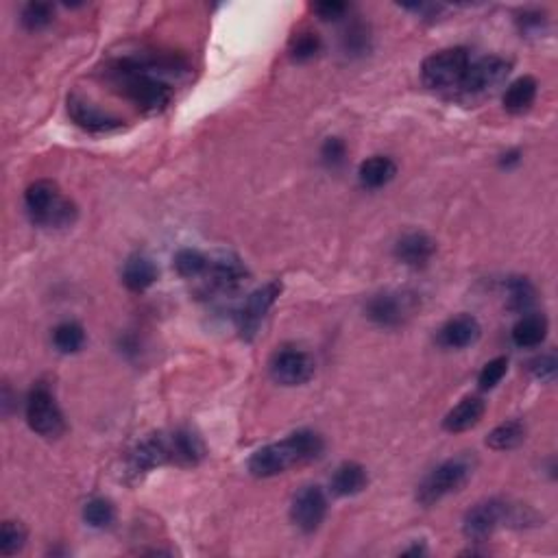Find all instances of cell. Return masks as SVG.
I'll list each match as a JSON object with an SVG mask.
<instances>
[{"instance_id":"6da1fadb","label":"cell","mask_w":558,"mask_h":558,"mask_svg":"<svg viewBox=\"0 0 558 558\" xmlns=\"http://www.w3.org/2000/svg\"><path fill=\"white\" fill-rule=\"evenodd\" d=\"M177 64H166L164 59H116L109 68V81L125 98L147 114L169 108L172 100L170 83L161 77V72L172 70Z\"/></svg>"},{"instance_id":"7a4b0ae2","label":"cell","mask_w":558,"mask_h":558,"mask_svg":"<svg viewBox=\"0 0 558 558\" xmlns=\"http://www.w3.org/2000/svg\"><path fill=\"white\" fill-rule=\"evenodd\" d=\"M205 445L192 429L180 428L172 432L150 434L140 440L138 448L129 456V471L136 476L153 471L155 467L177 465L194 467L203 460Z\"/></svg>"},{"instance_id":"3957f363","label":"cell","mask_w":558,"mask_h":558,"mask_svg":"<svg viewBox=\"0 0 558 558\" xmlns=\"http://www.w3.org/2000/svg\"><path fill=\"white\" fill-rule=\"evenodd\" d=\"M323 439L312 429H299L277 443L255 451L249 460V471L255 478H275L288 469L316 460L323 454Z\"/></svg>"},{"instance_id":"277c9868","label":"cell","mask_w":558,"mask_h":558,"mask_svg":"<svg viewBox=\"0 0 558 558\" xmlns=\"http://www.w3.org/2000/svg\"><path fill=\"white\" fill-rule=\"evenodd\" d=\"M25 205L31 221L40 227H68L77 219V208L59 192L57 183L40 180L31 183L25 192Z\"/></svg>"},{"instance_id":"5b68a950","label":"cell","mask_w":558,"mask_h":558,"mask_svg":"<svg viewBox=\"0 0 558 558\" xmlns=\"http://www.w3.org/2000/svg\"><path fill=\"white\" fill-rule=\"evenodd\" d=\"M534 519V515L526 517V509L523 506H511L501 500H487L480 501V504L473 506L471 511L465 515V522H462V532L469 541H480L489 539L491 534L495 532L500 526H526Z\"/></svg>"},{"instance_id":"8992f818","label":"cell","mask_w":558,"mask_h":558,"mask_svg":"<svg viewBox=\"0 0 558 558\" xmlns=\"http://www.w3.org/2000/svg\"><path fill=\"white\" fill-rule=\"evenodd\" d=\"M473 465L467 456H459V459H450L434 467L426 478L421 480L417 489V501L421 506H434L448 495L456 493L467 484L471 478Z\"/></svg>"},{"instance_id":"52a82bcc","label":"cell","mask_w":558,"mask_h":558,"mask_svg":"<svg viewBox=\"0 0 558 558\" xmlns=\"http://www.w3.org/2000/svg\"><path fill=\"white\" fill-rule=\"evenodd\" d=\"M469 64V50L462 46L445 48L439 53L429 55L421 66V79L432 90H451V88H460L465 79Z\"/></svg>"},{"instance_id":"ba28073f","label":"cell","mask_w":558,"mask_h":558,"mask_svg":"<svg viewBox=\"0 0 558 558\" xmlns=\"http://www.w3.org/2000/svg\"><path fill=\"white\" fill-rule=\"evenodd\" d=\"M26 423L44 439H59L66 432L64 412L46 387H37L26 399Z\"/></svg>"},{"instance_id":"9c48e42d","label":"cell","mask_w":558,"mask_h":558,"mask_svg":"<svg viewBox=\"0 0 558 558\" xmlns=\"http://www.w3.org/2000/svg\"><path fill=\"white\" fill-rule=\"evenodd\" d=\"M327 517V495L316 484L304 487L290 504V519L304 534H312L321 528Z\"/></svg>"},{"instance_id":"30bf717a","label":"cell","mask_w":558,"mask_h":558,"mask_svg":"<svg viewBox=\"0 0 558 558\" xmlns=\"http://www.w3.org/2000/svg\"><path fill=\"white\" fill-rule=\"evenodd\" d=\"M269 371L271 377L282 387H301L315 376V360L304 349L286 347L273 356Z\"/></svg>"},{"instance_id":"8fae6325","label":"cell","mask_w":558,"mask_h":558,"mask_svg":"<svg viewBox=\"0 0 558 558\" xmlns=\"http://www.w3.org/2000/svg\"><path fill=\"white\" fill-rule=\"evenodd\" d=\"M279 294H282V282H269L264 286L253 290L243 308L238 312V332L244 340H251L258 334V329L264 321L266 312L273 308Z\"/></svg>"},{"instance_id":"7c38bea8","label":"cell","mask_w":558,"mask_h":558,"mask_svg":"<svg viewBox=\"0 0 558 558\" xmlns=\"http://www.w3.org/2000/svg\"><path fill=\"white\" fill-rule=\"evenodd\" d=\"M509 72H511L509 61L495 57V55L471 61L465 79L460 83V90L467 94H484L489 90H495L500 83H504Z\"/></svg>"},{"instance_id":"4fadbf2b","label":"cell","mask_w":558,"mask_h":558,"mask_svg":"<svg viewBox=\"0 0 558 558\" xmlns=\"http://www.w3.org/2000/svg\"><path fill=\"white\" fill-rule=\"evenodd\" d=\"M205 275H210V284L216 290H221V293H233V290H238L247 282L249 271L236 253L221 251V253L210 258V266Z\"/></svg>"},{"instance_id":"5bb4252c","label":"cell","mask_w":558,"mask_h":558,"mask_svg":"<svg viewBox=\"0 0 558 558\" xmlns=\"http://www.w3.org/2000/svg\"><path fill=\"white\" fill-rule=\"evenodd\" d=\"M68 116L75 120L77 127L90 133H109L122 127L120 119L108 114V111H100L92 103H88L86 98L77 97V94L68 97Z\"/></svg>"},{"instance_id":"9a60e30c","label":"cell","mask_w":558,"mask_h":558,"mask_svg":"<svg viewBox=\"0 0 558 558\" xmlns=\"http://www.w3.org/2000/svg\"><path fill=\"white\" fill-rule=\"evenodd\" d=\"M437 253V243L423 232H410L406 236H401L395 244V258H398L401 264L412 266V269H418V266H426L432 255Z\"/></svg>"},{"instance_id":"2e32d148","label":"cell","mask_w":558,"mask_h":558,"mask_svg":"<svg viewBox=\"0 0 558 558\" xmlns=\"http://www.w3.org/2000/svg\"><path fill=\"white\" fill-rule=\"evenodd\" d=\"M480 334H482V327H480L476 316L460 315L450 319L443 327H440L439 340L440 345L448 349H465L469 345L476 343Z\"/></svg>"},{"instance_id":"e0dca14e","label":"cell","mask_w":558,"mask_h":558,"mask_svg":"<svg viewBox=\"0 0 558 558\" xmlns=\"http://www.w3.org/2000/svg\"><path fill=\"white\" fill-rule=\"evenodd\" d=\"M367 316L379 327H398L406 319V301L399 294H376L367 304Z\"/></svg>"},{"instance_id":"ac0fdd59","label":"cell","mask_w":558,"mask_h":558,"mask_svg":"<svg viewBox=\"0 0 558 558\" xmlns=\"http://www.w3.org/2000/svg\"><path fill=\"white\" fill-rule=\"evenodd\" d=\"M369 484V473L367 469L358 465V462H343L336 471H334L332 480H329V489L338 498H351L358 495Z\"/></svg>"},{"instance_id":"d6986e66","label":"cell","mask_w":558,"mask_h":558,"mask_svg":"<svg viewBox=\"0 0 558 558\" xmlns=\"http://www.w3.org/2000/svg\"><path fill=\"white\" fill-rule=\"evenodd\" d=\"M484 410H487V404L484 399L480 398H465L460 401L456 408H451L448 415L443 418V428L448 432H467V429L476 428L480 423V418L484 417Z\"/></svg>"},{"instance_id":"ffe728a7","label":"cell","mask_w":558,"mask_h":558,"mask_svg":"<svg viewBox=\"0 0 558 558\" xmlns=\"http://www.w3.org/2000/svg\"><path fill=\"white\" fill-rule=\"evenodd\" d=\"M158 282V266L147 255H131L122 269V284L131 293H142Z\"/></svg>"},{"instance_id":"44dd1931","label":"cell","mask_w":558,"mask_h":558,"mask_svg":"<svg viewBox=\"0 0 558 558\" xmlns=\"http://www.w3.org/2000/svg\"><path fill=\"white\" fill-rule=\"evenodd\" d=\"M398 175V164L387 155H373L367 161H362L358 177L360 183L369 190H377L388 186Z\"/></svg>"},{"instance_id":"7402d4cb","label":"cell","mask_w":558,"mask_h":558,"mask_svg":"<svg viewBox=\"0 0 558 558\" xmlns=\"http://www.w3.org/2000/svg\"><path fill=\"white\" fill-rule=\"evenodd\" d=\"M548 336V319L543 315H526L512 327V343L519 349L539 347Z\"/></svg>"},{"instance_id":"603a6c76","label":"cell","mask_w":558,"mask_h":558,"mask_svg":"<svg viewBox=\"0 0 558 558\" xmlns=\"http://www.w3.org/2000/svg\"><path fill=\"white\" fill-rule=\"evenodd\" d=\"M537 92L539 83L534 77H522V79L512 81L504 94V109L509 114H523V111L532 108Z\"/></svg>"},{"instance_id":"cb8c5ba5","label":"cell","mask_w":558,"mask_h":558,"mask_svg":"<svg viewBox=\"0 0 558 558\" xmlns=\"http://www.w3.org/2000/svg\"><path fill=\"white\" fill-rule=\"evenodd\" d=\"M526 439V426L522 421H506L500 423L498 428L487 437V445L495 451H509L515 450Z\"/></svg>"},{"instance_id":"d4e9b609","label":"cell","mask_w":558,"mask_h":558,"mask_svg":"<svg viewBox=\"0 0 558 558\" xmlns=\"http://www.w3.org/2000/svg\"><path fill=\"white\" fill-rule=\"evenodd\" d=\"M506 294H509V308L515 312H526L537 301V288L528 277H511L506 282Z\"/></svg>"},{"instance_id":"484cf974","label":"cell","mask_w":558,"mask_h":558,"mask_svg":"<svg viewBox=\"0 0 558 558\" xmlns=\"http://www.w3.org/2000/svg\"><path fill=\"white\" fill-rule=\"evenodd\" d=\"M53 343L61 354H77L86 345V329L75 321L59 323L53 332Z\"/></svg>"},{"instance_id":"4316f807","label":"cell","mask_w":558,"mask_h":558,"mask_svg":"<svg viewBox=\"0 0 558 558\" xmlns=\"http://www.w3.org/2000/svg\"><path fill=\"white\" fill-rule=\"evenodd\" d=\"M210 258L205 253H201L197 249H181L175 255V269L181 277H201L208 273Z\"/></svg>"},{"instance_id":"83f0119b","label":"cell","mask_w":558,"mask_h":558,"mask_svg":"<svg viewBox=\"0 0 558 558\" xmlns=\"http://www.w3.org/2000/svg\"><path fill=\"white\" fill-rule=\"evenodd\" d=\"M116 511L111 506L109 500L105 498H94L83 506V519L90 528H109L114 522Z\"/></svg>"},{"instance_id":"f1b7e54d","label":"cell","mask_w":558,"mask_h":558,"mask_svg":"<svg viewBox=\"0 0 558 558\" xmlns=\"http://www.w3.org/2000/svg\"><path fill=\"white\" fill-rule=\"evenodd\" d=\"M26 545V530L20 522H5L0 530V554L14 556Z\"/></svg>"},{"instance_id":"f546056e","label":"cell","mask_w":558,"mask_h":558,"mask_svg":"<svg viewBox=\"0 0 558 558\" xmlns=\"http://www.w3.org/2000/svg\"><path fill=\"white\" fill-rule=\"evenodd\" d=\"M55 18V9L50 3H29L25 9H22V26L29 31H40L46 29V26Z\"/></svg>"},{"instance_id":"4dcf8cb0","label":"cell","mask_w":558,"mask_h":558,"mask_svg":"<svg viewBox=\"0 0 558 558\" xmlns=\"http://www.w3.org/2000/svg\"><path fill=\"white\" fill-rule=\"evenodd\" d=\"M321 40L315 33H299L293 42H290V57L294 61H310L319 55Z\"/></svg>"},{"instance_id":"1f68e13d","label":"cell","mask_w":558,"mask_h":558,"mask_svg":"<svg viewBox=\"0 0 558 558\" xmlns=\"http://www.w3.org/2000/svg\"><path fill=\"white\" fill-rule=\"evenodd\" d=\"M343 48L347 55H362L369 50V31L362 22H354L343 36Z\"/></svg>"},{"instance_id":"d6a6232c","label":"cell","mask_w":558,"mask_h":558,"mask_svg":"<svg viewBox=\"0 0 558 558\" xmlns=\"http://www.w3.org/2000/svg\"><path fill=\"white\" fill-rule=\"evenodd\" d=\"M506 371H509V360H506L504 356H500V358L487 362V365L482 367V371H480V376H478L480 388H482V390L495 388L501 382V377L506 376Z\"/></svg>"},{"instance_id":"836d02e7","label":"cell","mask_w":558,"mask_h":558,"mask_svg":"<svg viewBox=\"0 0 558 558\" xmlns=\"http://www.w3.org/2000/svg\"><path fill=\"white\" fill-rule=\"evenodd\" d=\"M321 158L329 169H338V166L345 164V158H347V147L340 138H327L321 147Z\"/></svg>"},{"instance_id":"e575fe53","label":"cell","mask_w":558,"mask_h":558,"mask_svg":"<svg viewBox=\"0 0 558 558\" xmlns=\"http://www.w3.org/2000/svg\"><path fill=\"white\" fill-rule=\"evenodd\" d=\"M556 369L558 362L554 354H543L530 362V371H532V376L541 379V382H552V379L556 377Z\"/></svg>"},{"instance_id":"d590c367","label":"cell","mask_w":558,"mask_h":558,"mask_svg":"<svg viewBox=\"0 0 558 558\" xmlns=\"http://www.w3.org/2000/svg\"><path fill=\"white\" fill-rule=\"evenodd\" d=\"M519 29L526 36H539L545 26V18L539 14V11H523L522 18H517Z\"/></svg>"},{"instance_id":"8d00e7d4","label":"cell","mask_w":558,"mask_h":558,"mask_svg":"<svg viewBox=\"0 0 558 558\" xmlns=\"http://www.w3.org/2000/svg\"><path fill=\"white\" fill-rule=\"evenodd\" d=\"M315 11L321 20H338L347 11V5L340 3V0H326V3L315 5Z\"/></svg>"},{"instance_id":"74e56055","label":"cell","mask_w":558,"mask_h":558,"mask_svg":"<svg viewBox=\"0 0 558 558\" xmlns=\"http://www.w3.org/2000/svg\"><path fill=\"white\" fill-rule=\"evenodd\" d=\"M512 164H519L517 150H511V153H506L504 160H501V166H506V169H509V166H512Z\"/></svg>"},{"instance_id":"f35d334b","label":"cell","mask_w":558,"mask_h":558,"mask_svg":"<svg viewBox=\"0 0 558 558\" xmlns=\"http://www.w3.org/2000/svg\"><path fill=\"white\" fill-rule=\"evenodd\" d=\"M421 554H426V548H423V545H412L410 550L404 552V556H421Z\"/></svg>"}]
</instances>
